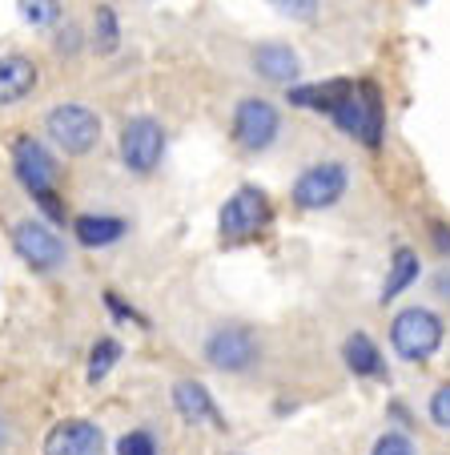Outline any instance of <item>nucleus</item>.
<instances>
[{"label":"nucleus","mask_w":450,"mask_h":455,"mask_svg":"<svg viewBox=\"0 0 450 455\" xmlns=\"http://www.w3.org/2000/svg\"><path fill=\"white\" fill-rule=\"evenodd\" d=\"M326 117L334 121V129L362 141L366 149H383L386 105H383V89L374 85V81H346L338 89V97L326 105Z\"/></svg>","instance_id":"1"},{"label":"nucleus","mask_w":450,"mask_h":455,"mask_svg":"<svg viewBox=\"0 0 450 455\" xmlns=\"http://www.w3.org/2000/svg\"><path fill=\"white\" fill-rule=\"evenodd\" d=\"M446 323L430 307H407L391 318V347L402 363H430L442 351Z\"/></svg>","instance_id":"2"},{"label":"nucleus","mask_w":450,"mask_h":455,"mask_svg":"<svg viewBox=\"0 0 450 455\" xmlns=\"http://www.w3.org/2000/svg\"><path fill=\"white\" fill-rule=\"evenodd\" d=\"M201 355L217 375H249L262 363V339L246 323H217L205 335Z\"/></svg>","instance_id":"3"},{"label":"nucleus","mask_w":450,"mask_h":455,"mask_svg":"<svg viewBox=\"0 0 450 455\" xmlns=\"http://www.w3.org/2000/svg\"><path fill=\"white\" fill-rule=\"evenodd\" d=\"M273 222V206L257 186H238L225 198L221 206V218H217V238L225 246H246V242L262 238Z\"/></svg>","instance_id":"4"},{"label":"nucleus","mask_w":450,"mask_h":455,"mask_svg":"<svg viewBox=\"0 0 450 455\" xmlns=\"http://www.w3.org/2000/svg\"><path fill=\"white\" fill-rule=\"evenodd\" d=\"M44 129H49V141L60 149V154L68 157H85L97 149V141H101V117H97L89 105H57V109H49V117H44Z\"/></svg>","instance_id":"5"},{"label":"nucleus","mask_w":450,"mask_h":455,"mask_svg":"<svg viewBox=\"0 0 450 455\" xmlns=\"http://www.w3.org/2000/svg\"><path fill=\"white\" fill-rule=\"evenodd\" d=\"M350 189V170L342 162H314L310 170H302L294 178V186H289V202H294L297 210H306V214H314V210H330L334 202L346 198Z\"/></svg>","instance_id":"6"},{"label":"nucleus","mask_w":450,"mask_h":455,"mask_svg":"<svg viewBox=\"0 0 450 455\" xmlns=\"http://www.w3.org/2000/svg\"><path fill=\"white\" fill-rule=\"evenodd\" d=\"M230 133H233V146H238L241 154H265L281 133L278 105L265 101V97H241L238 109H233Z\"/></svg>","instance_id":"7"},{"label":"nucleus","mask_w":450,"mask_h":455,"mask_svg":"<svg viewBox=\"0 0 450 455\" xmlns=\"http://www.w3.org/2000/svg\"><path fill=\"white\" fill-rule=\"evenodd\" d=\"M12 250H17V258L28 270H36V275H52V270L65 267V258H68L65 242L44 222H36V218H25V222L12 230Z\"/></svg>","instance_id":"8"},{"label":"nucleus","mask_w":450,"mask_h":455,"mask_svg":"<svg viewBox=\"0 0 450 455\" xmlns=\"http://www.w3.org/2000/svg\"><path fill=\"white\" fill-rule=\"evenodd\" d=\"M165 154V129L157 117H133L121 129V162L129 173H154Z\"/></svg>","instance_id":"9"},{"label":"nucleus","mask_w":450,"mask_h":455,"mask_svg":"<svg viewBox=\"0 0 450 455\" xmlns=\"http://www.w3.org/2000/svg\"><path fill=\"white\" fill-rule=\"evenodd\" d=\"M12 170H17V181L33 194V198H41V194H57L60 162L36 138L12 141Z\"/></svg>","instance_id":"10"},{"label":"nucleus","mask_w":450,"mask_h":455,"mask_svg":"<svg viewBox=\"0 0 450 455\" xmlns=\"http://www.w3.org/2000/svg\"><path fill=\"white\" fill-rule=\"evenodd\" d=\"M44 455H105V431L93 419H60L44 435Z\"/></svg>","instance_id":"11"},{"label":"nucleus","mask_w":450,"mask_h":455,"mask_svg":"<svg viewBox=\"0 0 450 455\" xmlns=\"http://www.w3.org/2000/svg\"><path fill=\"white\" fill-rule=\"evenodd\" d=\"M342 363L354 379H370V383H386L391 379V367H386L383 347L374 343L366 331H350L346 343H342Z\"/></svg>","instance_id":"12"},{"label":"nucleus","mask_w":450,"mask_h":455,"mask_svg":"<svg viewBox=\"0 0 450 455\" xmlns=\"http://www.w3.org/2000/svg\"><path fill=\"white\" fill-rule=\"evenodd\" d=\"M173 411L186 423H213V427L225 431V415L217 411L209 387L197 383V379H178V383H173Z\"/></svg>","instance_id":"13"},{"label":"nucleus","mask_w":450,"mask_h":455,"mask_svg":"<svg viewBox=\"0 0 450 455\" xmlns=\"http://www.w3.org/2000/svg\"><path fill=\"white\" fill-rule=\"evenodd\" d=\"M254 69H257V77L273 81V85H297V77H302V60H297V52L289 49V44L262 41L254 49Z\"/></svg>","instance_id":"14"},{"label":"nucleus","mask_w":450,"mask_h":455,"mask_svg":"<svg viewBox=\"0 0 450 455\" xmlns=\"http://www.w3.org/2000/svg\"><path fill=\"white\" fill-rule=\"evenodd\" d=\"M36 81H41V73H36L33 60L20 57V52H4L0 57V109L25 101L36 89Z\"/></svg>","instance_id":"15"},{"label":"nucleus","mask_w":450,"mask_h":455,"mask_svg":"<svg viewBox=\"0 0 450 455\" xmlns=\"http://www.w3.org/2000/svg\"><path fill=\"white\" fill-rule=\"evenodd\" d=\"M125 218H117V214H81V218H73V234H77V242L85 250H105V246H113V242H121L125 238Z\"/></svg>","instance_id":"16"},{"label":"nucleus","mask_w":450,"mask_h":455,"mask_svg":"<svg viewBox=\"0 0 450 455\" xmlns=\"http://www.w3.org/2000/svg\"><path fill=\"white\" fill-rule=\"evenodd\" d=\"M418 278H422V262H418V254L410 246H399L394 258H391V270H386L383 291H378V302H394L399 294H407Z\"/></svg>","instance_id":"17"},{"label":"nucleus","mask_w":450,"mask_h":455,"mask_svg":"<svg viewBox=\"0 0 450 455\" xmlns=\"http://www.w3.org/2000/svg\"><path fill=\"white\" fill-rule=\"evenodd\" d=\"M121 355H125V347L117 343V339H97L93 343V351H89V367H85V375H89V383H105V379L113 375V367L121 363Z\"/></svg>","instance_id":"18"},{"label":"nucleus","mask_w":450,"mask_h":455,"mask_svg":"<svg viewBox=\"0 0 450 455\" xmlns=\"http://www.w3.org/2000/svg\"><path fill=\"white\" fill-rule=\"evenodd\" d=\"M17 12L20 20H25L28 28H41V33H49V28L60 25V0H17Z\"/></svg>","instance_id":"19"},{"label":"nucleus","mask_w":450,"mask_h":455,"mask_svg":"<svg viewBox=\"0 0 450 455\" xmlns=\"http://www.w3.org/2000/svg\"><path fill=\"white\" fill-rule=\"evenodd\" d=\"M93 44H97V52H117L121 25H117L113 4H97V12H93Z\"/></svg>","instance_id":"20"},{"label":"nucleus","mask_w":450,"mask_h":455,"mask_svg":"<svg viewBox=\"0 0 450 455\" xmlns=\"http://www.w3.org/2000/svg\"><path fill=\"white\" fill-rule=\"evenodd\" d=\"M370 455H422V451H418V443L402 427H386L383 435L374 439Z\"/></svg>","instance_id":"21"},{"label":"nucleus","mask_w":450,"mask_h":455,"mask_svg":"<svg viewBox=\"0 0 450 455\" xmlns=\"http://www.w3.org/2000/svg\"><path fill=\"white\" fill-rule=\"evenodd\" d=\"M117 455H162V447H157L154 431L133 427V431H125V435L117 439Z\"/></svg>","instance_id":"22"},{"label":"nucleus","mask_w":450,"mask_h":455,"mask_svg":"<svg viewBox=\"0 0 450 455\" xmlns=\"http://www.w3.org/2000/svg\"><path fill=\"white\" fill-rule=\"evenodd\" d=\"M426 415H430L434 427L450 431V383H438L430 391V399H426Z\"/></svg>","instance_id":"23"},{"label":"nucleus","mask_w":450,"mask_h":455,"mask_svg":"<svg viewBox=\"0 0 450 455\" xmlns=\"http://www.w3.org/2000/svg\"><path fill=\"white\" fill-rule=\"evenodd\" d=\"M105 307H109V310H113V318H121V323H133V327L149 331V318H145L137 307H129L125 299H117V294H113V291H105Z\"/></svg>","instance_id":"24"},{"label":"nucleus","mask_w":450,"mask_h":455,"mask_svg":"<svg viewBox=\"0 0 450 455\" xmlns=\"http://www.w3.org/2000/svg\"><path fill=\"white\" fill-rule=\"evenodd\" d=\"M278 12H286L289 20H314L318 17V4L322 0H270Z\"/></svg>","instance_id":"25"},{"label":"nucleus","mask_w":450,"mask_h":455,"mask_svg":"<svg viewBox=\"0 0 450 455\" xmlns=\"http://www.w3.org/2000/svg\"><path fill=\"white\" fill-rule=\"evenodd\" d=\"M33 202L41 206V214L49 218V222H57V226L68 222V210H65V198H60V194H41V198H33Z\"/></svg>","instance_id":"26"},{"label":"nucleus","mask_w":450,"mask_h":455,"mask_svg":"<svg viewBox=\"0 0 450 455\" xmlns=\"http://www.w3.org/2000/svg\"><path fill=\"white\" fill-rule=\"evenodd\" d=\"M430 242L442 258H450V226L446 222H430Z\"/></svg>","instance_id":"27"},{"label":"nucleus","mask_w":450,"mask_h":455,"mask_svg":"<svg viewBox=\"0 0 450 455\" xmlns=\"http://www.w3.org/2000/svg\"><path fill=\"white\" fill-rule=\"evenodd\" d=\"M434 294L450 302V270H438V275H434Z\"/></svg>","instance_id":"28"},{"label":"nucleus","mask_w":450,"mask_h":455,"mask_svg":"<svg viewBox=\"0 0 450 455\" xmlns=\"http://www.w3.org/2000/svg\"><path fill=\"white\" fill-rule=\"evenodd\" d=\"M12 435H17V431H12V419L4 411H0V451H4V447L12 443Z\"/></svg>","instance_id":"29"}]
</instances>
